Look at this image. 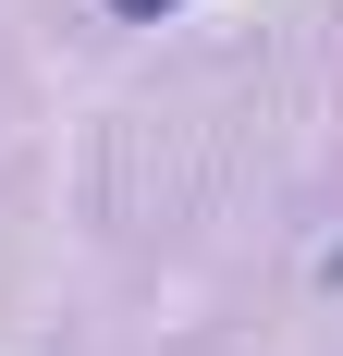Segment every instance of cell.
Masks as SVG:
<instances>
[{"label":"cell","mask_w":343,"mask_h":356,"mask_svg":"<svg viewBox=\"0 0 343 356\" xmlns=\"http://www.w3.org/2000/svg\"><path fill=\"white\" fill-rule=\"evenodd\" d=\"M319 295H343V246H319Z\"/></svg>","instance_id":"cell-2"},{"label":"cell","mask_w":343,"mask_h":356,"mask_svg":"<svg viewBox=\"0 0 343 356\" xmlns=\"http://www.w3.org/2000/svg\"><path fill=\"white\" fill-rule=\"evenodd\" d=\"M160 13H172V0H110V25H160Z\"/></svg>","instance_id":"cell-1"}]
</instances>
